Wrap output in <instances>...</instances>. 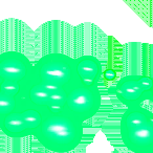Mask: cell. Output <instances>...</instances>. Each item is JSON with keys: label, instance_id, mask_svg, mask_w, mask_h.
<instances>
[{"label": "cell", "instance_id": "6da1fadb", "mask_svg": "<svg viewBox=\"0 0 153 153\" xmlns=\"http://www.w3.org/2000/svg\"><path fill=\"white\" fill-rule=\"evenodd\" d=\"M84 135V123L65 108L45 113L34 137L45 149L66 153L79 146Z\"/></svg>", "mask_w": 153, "mask_h": 153}, {"label": "cell", "instance_id": "7a4b0ae2", "mask_svg": "<svg viewBox=\"0 0 153 153\" xmlns=\"http://www.w3.org/2000/svg\"><path fill=\"white\" fill-rule=\"evenodd\" d=\"M124 146L134 153H153V112L140 106L127 108L120 122Z\"/></svg>", "mask_w": 153, "mask_h": 153}, {"label": "cell", "instance_id": "3957f363", "mask_svg": "<svg viewBox=\"0 0 153 153\" xmlns=\"http://www.w3.org/2000/svg\"><path fill=\"white\" fill-rule=\"evenodd\" d=\"M67 89L44 79L33 71L25 85L18 92L19 108H33L43 114L65 107Z\"/></svg>", "mask_w": 153, "mask_h": 153}, {"label": "cell", "instance_id": "277c9868", "mask_svg": "<svg viewBox=\"0 0 153 153\" xmlns=\"http://www.w3.org/2000/svg\"><path fill=\"white\" fill-rule=\"evenodd\" d=\"M34 71L41 79L68 88L78 80L76 59L62 53H51L34 63Z\"/></svg>", "mask_w": 153, "mask_h": 153}, {"label": "cell", "instance_id": "5b68a950", "mask_svg": "<svg viewBox=\"0 0 153 153\" xmlns=\"http://www.w3.org/2000/svg\"><path fill=\"white\" fill-rule=\"evenodd\" d=\"M101 105L102 94L98 86L78 79L67 89L64 108L85 123L98 113Z\"/></svg>", "mask_w": 153, "mask_h": 153}, {"label": "cell", "instance_id": "8992f818", "mask_svg": "<svg viewBox=\"0 0 153 153\" xmlns=\"http://www.w3.org/2000/svg\"><path fill=\"white\" fill-rule=\"evenodd\" d=\"M34 71V63L16 51L0 53V87L20 89L30 80Z\"/></svg>", "mask_w": 153, "mask_h": 153}, {"label": "cell", "instance_id": "52a82bcc", "mask_svg": "<svg viewBox=\"0 0 153 153\" xmlns=\"http://www.w3.org/2000/svg\"><path fill=\"white\" fill-rule=\"evenodd\" d=\"M42 112L33 108H19L4 117H0V129L9 137L34 136L43 120Z\"/></svg>", "mask_w": 153, "mask_h": 153}, {"label": "cell", "instance_id": "ba28073f", "mask_svg": "<svg viewBox=\"0 0 153 153\" xmlns=\"http://www.w3.org/2000/svg\"><path fill=\"white\" fill-rule=\"evenodd\" d=\"M153 87V76L128 74L119 80L115 86L117 100L127 108L140 106L150 99Z\"/></svg>", "mask_w": 153, "mask_h": 153}, {"label": "cell", "instance_id": "9c48e42d", "mask_svg": "<svg viewBox=\"0 0 153 153\" xmlns=\"http://www.w3.org/2000/svg\"><path fill=\"white\" fill-rule=\"evenodd\" d=\"M76 59L78 79L88 84L97 85L103 74V64L99 58L91 55H84Z\"/></svg>", "mask_w": 153, "mask_h": 153}, {"label": "cell", "instance_id": "30bf717a", "mask_svg": "<svg viewBox=\"0 0 153 153\" xmlns=\"http://www.w3.org/2000/svg\"><path fill=\"white\" fill-rule=\"evenodd\" d=\"M105 78H106L107 80H113L115 78V71L114 70H107L106 72H105Z\"/></svg>", "mask_w": 153, "mask_h": 153}, {"label": "cell", "instance_id": "8fae6325", "mask_svg": "<svg viewBox=\"0 0 153 153\" xmlns=\"http://www.w3.org/2000/svg\"><path fill=\"white\" fill-rule=\"evenodd\" d=\"M149 101L153 103V87H152V90H151V94H150V99H149Z\"/></svg>", "mask_w": 153, "mask_h": 153}]
</instances>
